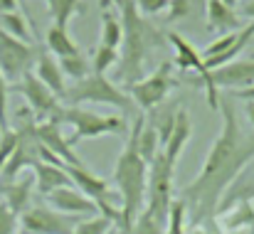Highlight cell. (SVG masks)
<instances>
[{
    "label": "cell",
    "mask_w": 254,
    "mask_h": 234,
    "mask_svg": "<svg viewBox=\"0 0 254 234\" xmlns=\"http://www.w3.org/2000/svg\"><path fill=\"white\" fill-rule=\"evenodd\" d=\"M217 111L222 116V128L210 146L197 177L180 190V200L185 202L195 227L207 225L212 215L220 212L222 195L254 160V133L242 131L232 99L220 94Z\"/></svg>",
    "instance_id": "1"
},
{
    "label": "cell",
    "mask_w": 254,
    "mask_h": 234,
    "mask_svg": "<svg viewBox=\"0 0 254 234\" xmlns=\"http://www.w3.org/2000/svg\"><path fill=\"white\" fill-rule=\"evenodd\" d=\"M121 10V27L124 40L119 47V64H116V79L124 86H131L146 77V62L153 50L163 47L166 32H161L146 15L138 12L133 0H116Z\"/></svg>",
    "instance_id": "2"
},
{
    "label": "cell",
    "mask_w": 254,
    "mask_h": 234,
    "mask_svg": "<svg viewBox=\"0 0 254 234\" xmlns=\"http://www.w3.org/2000/svg\"><path fill=\"white\" fill-rule=\"evenodd\" d=\"M116 195L121 200V217H119V232L131 234L133 232V222L141 215L143 205H146V192H148V163L141 158L136 148V136L131 131L124 151L116 158L114 165V177H111Z\"/></svg>",
    "instance_id": "3"
},
{
    "label": "cell",
    "mask_w": 254,
    "mask_h": 234,
    "mask_svg": "<svg viewBox=\"0 0 254 234\" xmlns=\"http://www.w3.org/2000/svg\"><path fill=\"white\" fill-rule=\"evenodd\" d=\"M52 121H57L60 126H69L74 131L67 138L72 148L79 141H91V138H101V136H111V133L124 131L121 116H106V114L91 111L84 106H60V111L55 114Z\"/></svg>",
    "instance_id": "4"
},
{
    "label": "cell",
    "mask_w": 254,
    "mask_h": 234,
    "mask_svg": "<svg viewBox=\"0 0 254 234\" xmlns=\"http://www.w3.org/2000/svg\"><path fill=\"white\" fill-rule=\"evenodd\" d=\"M67 106H82V104H104V106H114L121 114H133L136 104L133 99L126 94V89L116 86L114 81L99 74H89L82 81H74L67 86L64 94Z\"/></svg>",
    "instance_id": "5"
},
{
    "label": "cell",
    "mask_w": 254,
    "mask_h": 234,
    "mask_svg": "<svg viewBox=\"0 0 254 234\" xmlns=\"http://www.w3.org/2000/svg\"><path fill=\"white\" fill-rule=\"evenodd\" d=\"M175 86H178V81L173 77V62H161L151 74L126 86V94L133 99V104L141 114H151L156 106H161L168 99V94Z\"/></svg>",
    "instance_id": "6"
},
{
    "label": "cell",
    "mask_w": 254,
    "mask_h": 234,
    "mask_svg": "<svg viewBox=\"0 0 254 234\" xmlns=\"http://www.w3.org/2000/svg\"><path fill=\"white\" fill-rule=\"evenodd\" d=\"M166 40H168V45L173 47V55H175L173 62H175V67L183 69V72H192V74H197L200 84L205 86V94H207V104H210V109L217 111V106H220V91H217L215 84H212V72L205 67L202 52H200L190 40H185L180 32H166Z\"/></svg>",
    "instance_id": "7"
},
{
    "label": "cell",
    "mask_w": 254,
    "mask_h": 234,
    "mask_svg": "<svg viewBox=\"0 0 254 234\" xmlns=\"http://www.w3.org/2000/svg\"><path fill=\"white\" fill-rule=\"evenodd\" d=\"M37 52H40V45L20 42L0 30V72L7 81L15 84L27 72H32L37 62Z\"/></svg>",
    "instance_id": "8"
},
{
    "label": "cell",
    "mask_w": 254,
    "mask_h": 234,
    "mask_svg": "<svg viewBox=\"0 0 254 234\" xmlns=\"http://www.w3.org/2000/svg\"><path fill=\"white\" fill-rule=\"evenodd\" d=\"M79 220L84 217L62 215L50 205H30L20 215V230L22 234H72Z\"/></svg>",
    "instance_id": "9"
},
{
    "label": "cell",
    "mask_w": 254,
    "mask_h": 234,
    "mask_svg": "<svg viewBox=\"0 0 254 234\" xmlns=\"http://www.w3.org/2000/svg\"><path fill=\"white\" fill-rule=\"evenodd\" d=\"M12 86H15L17 94L25 96L27 109L32 111V116H35L37 123H42V121H52L55 114L60 111V99H57V96H55V94H52L40 79L35 77L32 72H27L25 77L20 79V81H15Z\"/></svg>",
    "instance_id": "10"
},
{
    "label": "cell",
    "mask_w": 254,
    "mask_h": 234,
    "mask_svg": "<svg viewBox=\"0 0 254 234\" xmlns=\"http://www.w3.org/2000/svg\"><path fill=\"white\" fill-rule=\"evenodd\" d=\"M35 138L42 148H47L52 156H57L64 165H84L82 158L74 153V148L69 146V141L62 136V126L57 121H42L35 123Z\"/></svg>",
    "instance_id": "11"
},
{
    "label": "cell",
    "mask_w": 254,
    "mask_h": 234,
    "mask_svg": "<svg viewBox=\"0 0 254 234\" xmlns=\"http://www.w3.org/2000/svg\"><path fill=\"white\" fill-rule=\"evenodd\" d=\"M47 205L62 215H72V217H96L99 215V207L94 200H89L82 190H77L74 185L72 187H60L55 192H50L47 197Z\"/></svg>",
    "instance_id": "12"
},
{
    "label": "cell",
    "mask_w": 254,
    "mask_h": 234,
    "mask_svg": "<svg viewBox=\"0 0 254 234\" xmlns=\"http://www.w3.org/2000/svg\"><path fill=\"white\" fill-rule=\"evenodd\" d=\"M212 84L215 89L235 91V89H247L254 86V59H235L220 69L212 72Z\"/></svg>",
    "instance_id": "13"
},
{
    "label": "cell",
    "mask_w": 254,
    "mask_h": 234,
    "mask_svg": "<svg viewBox=\"0 0 254 234\" xmlns=\"http://www.w3.org/2000/svg\"><path fill=\"white\" fill-rule=\"evenodd\" d=\"M190 138H192V118H190V114H188L185 109H178V114H175V126H173V131H170L166 146L161 148L163 158L168 160L173 168L178 165V160H180V156H183V151H185V146H188Z\"/></svg>",
    "instance_id": "14"
},
{
    "label": "cell",
    "mask_w": 254,
    "mask_h": 234,
    "mask_svg": "<svg viewBox=\"0 0 254 234\" xmlns=\"http://www.w3.org/2000/svg\"><path fill=\"white\" fill-rule=\"evenodd\" d=\"M32 74L40 79L60 101L64 99V94H67V81H64V74H62V69H60V62H57L47 50H42V47H40V52H37V62H35Z\"/></svg>",
    "instance_id": "15"
},
{
    "label": "cell",
    "mask_w": 254,
    "mask_h": 234,
    "mask_svg": "<svg viewBox=\"0 0 254 234\" xmlns=\"http://www.w3.org/2000/svg\"><path fill=\"white\" fill-rule=\"evenodd\" d=\"M32 177H35V190L47 197L50 192L60 190V187H72V177L67 175V168L64 165H52V163H37L32 168Z\"/></svg>",
    "instance_id": "16"
},
{
    "label": "cell",
    "mask_w": 254,
    "mask_h": 234,
    "mask_svg": "<svg viewBox=\"0 0 254 234\" xmlns=\"http://www.w3.org/2000/svg\"><path fill=\"white\" fill-rule=\"evenodd\" d=\"M205 17H207V30L210 32H240L242 30V17L237 15L235 7H227L222 0H207L205 7Z\"/></svg>",
    "instance_id": "17"
},
{
    "label": "cell",
    "mask_w": 254,
    "mask_h": 234,
    "mask_svg": "<svg viewBox=\"0 0 254 234\" xmlns=\"http://www.w3.org/2000/svg\"><path fill=\"white\" fill-rule=\"evenodd\" d=\"M2 190V200L7 202V207L20 217L30 205H32V192H35V177L27 175V177H15L12 182H5L0 185Z\"/></svg>",
    "instance_id": "18"
},
{
    "label": "cell",
    "mask_w": 254,
    "mask_h": 234,
    "mask_svg": "<svg viewBox=\"0 0 254 234\" xmlns=\"http://www.w3.org/2000/svg\"><path fill=\"white\" fill-rule=\"evenodd\" d=\"M131 131H133V136H136V148H138L141 158L151 165L153 158L161 153V138H158L156 128L148 123L146 114H138V116H136V123H133Z\"/></svg>",
    "instance_id": "19"
},
{
    "label": "cell",
    "mask_w": 254,
    "mask_h": 234,
    "mask_svg": "<svg viewBox=\"0 0 254 234\" xmlns=\"http://www.w3.org/2000/svg\"><path fill=\"white\" fill-rule=\"evenodd\" d=\"M45 45H47V52L55 55L57 59H64V57H74L79 55V45L74 42V37L69 35L67 27H57V25H50L47 32H45Z\"/></svg>",
    "instance_id": "20"
},
{
    "label": "cell",
    "mask_w": 254,
    "mask_h": 234,
    "mask_svg": "<svg viewBox=\"0 0 254 234\" xmlns=\"http://www.w3.org/2000/svg\"><path fill=\"white\" fill-rule=\"evenodd\" d=\"M0 30H2V32H7L10 37L20 40V42H27V45H37V42H35V35H32V27H30L27 17H25V15H22L20 10L0 15Z\"/></svg>",
    "instance_id": "21"
},
{
    "label": "cell",
    "mask_w": 254,
    "mask_h": 234,
    "mask_svg": "<svg viewBox=\"0 0 254 234\" xmlns=\"http://www.w3.org/2000/svg\"><path fill=\"white\" fill-rule=\"evenodd\" d=\"M121 40H124V27H121V17H116L114 10H101V40L99 45H106V47H114L119 50L121 47Z\"/></svg>",
    "instance_id": "22"
},
{
    "label": "cell",
    "mask_w": 254,
    "mask_h": 234,
    "mask_svg": "<svg viewBox=\"0 0 254 234\" xmlns=\"http://www.w3.org/2000/svg\"><path fill=\"white\" fill-rule=\"evenodd\" d=\"M205 7H207V0H170L166 20H170V22H180V20L205 17Z\"/></svg>",
    "instance_id": "23"
},
{
    "label": "cell",
    "mask_w": 254,
    "mask_h": 234,
    "mask_svg": "<svg viewBox=\"0 0 254 234\" xmlns=\"http://www.w3.org/2000/svg\"><path fill=\"white\" fill-rule=\"evenodd\" d=\"M52 15V25L57 27H67L69 20L79 12H84V2L82 0H45Z\"/></svg>",
    "instance_id": "24"
},
{
    "label": "cell",
    "mask_w": 254,
    "mask_h": 234,
    "mask_svg": "<svg viewBox=\"0 0 254 234\" xmlns=\"http://www.w3.org/2000/svg\"><path fill=\"white\" fill-rule=\"evenodd\" d=\"M119 64V50L106 47V45H96L91 50V74L106 77L109 69H114Z\"/></svg>",
    "instance_id": "25"
},
{
    "label": "cell",
    "mask_w": 254,
    "mask_h": 234,
    "mask_svg": "<svg viewBox=\"0 0 254 234\" xmlns=\"http://www.w3.org/2000/svg\"><path fill=\"white\" fill-rule=\"evenodd\" d=\"M60 62V69H62V74L64 77L72 79V84L74 81H82L91 74V59L86 57V55H74V57H64V59H57Z\"/></svg>",
    "instance_id": "26"
},
{
    "label": "cell",
    "mask_w": 254,
    "mask_h": 234,
    "mask_svg": "<svg viewBox=\"0 0 254 234\" xmlns=\"http://www.w3.org/2000/svg\"><path fill=\"white\" fill-rule=\"evenodd\" d=\"M245 30V27H242ZM242 30L240 32H227V35H220L217 40H212L205 50H202V59H210V57H220L225 52H230L240 40H242Z\"/></svg>",
    "instance_id": "27"
},
{
    "label": "cell",
    "mask_w": 254,
    "mask_h": 234,
    "mask_svg": "<svg viewBox=\"0 0 254 234\" xmlns=\"http://www.w3.org/2000/svg\"><path fill=\"white\" fill-rule=\"evenodd\" d=\"M185 220H188V207H185V202H183L180 197H173L166 234H185Z\"/></svg>",
    "instance_id": "28"
},
{
    "label": "cell",
    "mask_w": 254,
    "mask_h": 234,
    "mask_svg": "<svg viewBox=\"0 0 254 234\" xmlns=\"http://www.w3.org/2000/svg\"><path fill=\"white\" fill-rule=\"evenodd\" d=\"M111 227H114V222H111L109 217L96 215V217H84V220H79L72 234H106Z\"/></svg>",
    "instance_id": "29"
},
{
    "label": "cell",
    "mask_w": 254,
    "mask_h": 234,
    "mask_svg": "<svg viewBox=\"0 0 254 234\" xmlns=\"http://www.w3.org/2000/svg\"><path fill=\"white\" fill-rule=\"evenodd\" d=\"M20 138H22V131H20L17 126H15V128H7V131H2V133H0V173H2L5 163L10 160L12 151L17 148Z\"/></svg>",
    "instance_id": "30"
},
{
    "label": "cell",
    "mask_w": 254,
    "mask_h": 234,
    "mask_svg": "<svg viewBox=\"0 0 254 234\" xmlns=\"http://www.w3.org/2000/svg\"><path fill=\"white\" fill-rule=\"evenodd\" d=\"M20 230V217L7 207L5 200H0V234H17Z\"/></svg>",
    "instance_id": "31"
},
{
    "label": "cell",
    "mask_w": 254,
    "mask_h": 234,
    "mask_svg": "<svg viewBox=\"0 0 254 234\" xmlns=\"http://www.w3.org/2000/svg\"><path fill=\"white\" fill-rule=\"evenodd\" d=\"M138 12L146 15V17H153V15H161V12H168L170 0H133Z\"/></svg>",
    "instance_id": "32"
},
{
    "label": "cell",
    "mask_w": 254,
    "mask_h": 234,
    "mask_svg": "<svg viewBox=\"0 0 254 234\" xmlns=\"http://www.w3.org/2000/svg\"><path fill=\"white\" fill-rule=\"evenodd\" d=\"M7 94H10V81L0 72V133L10 128V121H7Z\"/></svg>",
    "instance_id": "33"
},
{
    "label": "cell",
    "mask_w": 254,
    "mask_h": 234,
    "mask_svg": "<svg viewBox=\"0 0 254 234\" xmlns=\"http://www.w3.org/2000/svg\"><path fill=\"white\" fill-rule=\"evenodd\" d=\"M230 99H245V101H254V86H247V89H235L227 94Z\"/></svg>",
    "instance_id": "34"
},
{
    "label": "cell",
    "mask_w": 254,
    "mask_h": 234,
    "mask_svg": "<svg viewBox=\"0 0 254 234\" xmlns=\"http://www.w3.org/2000/svg\"><path fill=\"white\" fill-rule=\"evenodd\" d=\"M15 10H17V0H0V15L15 12Z\"/></svg>",
    "instance_id": "35"
},
{
    "label": "cell",
    "mask_w": 254,
    "mask_h": 234,
    "mask_svg": "<svg viewBox=\"0 0 254 234\" xmlns=\"http://www.w3.org/2000/svg\"><path fill=\"white\" fill-rule=\"evenodd\" d=\"M242 15H245L250 22H254V0H247V2L242 5Z\"/></svg>",
    "instance_id": "36"
},
{
    "label": "cell",
    "mask_w": 254,
    "mask_h": 234,
    "mask_svg": "<svg viewBox=\"0 0 254 234\" xmlns=\"http://www.w3.org/2000/svg\"><path fill=\"white\" fill-rule=\"evenodd\" d=\"M247 121H250V126L254 128V101H247Z\"/></svg>",
    "instance_id": "37"
},
{
    "label": "cell",
    "mask_w": 254,
    "mask_h": 234,
    "mask_svg": "<svg viewBox=\"0 0 254 234\" xmlns=\"http://www.w3.org/2000/svg\"><path fill=\"white\" fill-rule=\"evenodd\" d=\"M185 234H210V232L205 230V225H197L195 230H190V232H185Z\"/></svg>",
    "instance_id": "38"
},
{
    "label": "cell",
    "mask_w": 254,
    "mask_h": 234,
    "mask_svg": "<svg viewBox=\"0 0 254 234\" xmlns=\"http://www.w3.org/2000/svg\"><path fill=\"white\" fill-rule=\"evenodd\" d=\"M106 234H121V232H119V227H111V230H109Z\"/></svg>",
    "instance_id": "39"
},
{
    "label": "cell",
    "mask_w": 254,
    "mask_h": 234,
    "mask_svg": "<svg viewBox=\"0 0 254 234\" xmlns=\"http://www.w3.org/2000/svg\"><path fill=\"white\" fill-rule=\"evenodd\" d=\"M247 27H250V30H252V32H254V22H250V25H247Z\"/></svg>",
    "instance_id": "40"
}]
</instances>
